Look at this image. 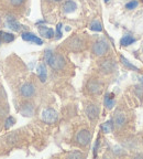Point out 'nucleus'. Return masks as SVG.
I'll return each instance as SVG.
<instances>
[{
	"instance_id": "nucleus-27",
	"label": "nucleus",
	"mask_w": 143,
	"mask_h": 159,
	"mask_svg": "<svg viewBox=\"0 0 143 159\" xmlns=\"http://www.w3.org/2000/svg\"><path fill=\"white\" fill-rule=\"evenodd\" d=\"M52 51H50V50H46L45 51V55H44V59H45V62L46 63H49V61H50V59H51V56H52Z\"/></svg>"
},
{
	"instance_id": "nucleus-10",
	"label": "nucleus",
	"mask_w": 143,
	"mask_h": 159,
	"mask_svg": "<svg viewBox=\"0 0 143 159\" xmlns=\"http://www.w3.org/2000/svg\"><path fill=\"white\" fill-rule=\"evenodd\" d=\"M6 24L8 26V28H10V29L13 30V31H20L21 29L20 23L14 19V17H11V16H7Z\"/></svg>"
},
{
	"instance_id": "nucleus-17",
	"label": "nucleus",
	"mask_w": 143,
	"mask_h": 159,
	"mask_svg": "<svg viewBox=\"0 0 143 159\" xmlns=\"http://www.w3.org/2000/svg\"><path fill=\"white\" fill-rule=\"evenodd\" d=\"M114 99H113V95L112 94H107L106 97H105V106L108 108V110H111L114 105Z\"/></svg>"
},
{
	"instance_id": "nucleus-2",
	"label": "nucleus",
	"mask_w": 143,
	"mask_h": 159,
	"mask_svg": "<svg viewBox=\"0 0 143 159\" xmlns=\"http://www.w3.org/2000/svg\"><path fill=\"white\" fill-rule=\"evenodd\" d=\"M108 49H109V45L106 41L100 40V41H97V42L94 44V46H92V52L97 55V56H103V55H105L108 52Z\"/></svg>"
},
{
	"instance_id": "nucleus-9",
	"label": "nucleus",
	"mask_w": 143,
	"mask_h": 159,
	"mask_svg": "<svg viewBox=\"0 0 143 159\" xmlns=\"http://www.w3.org/2000/svg\"><path fill=\"white\" fill-rule=\"evenodd\" d=\"M86 115L88 116L89 119H96L99 115V108H98L96 105H88V106L86 107Z\"/></svg>"
},
{
	"instance_id": "nucleus-12",
	"label": "nucleus",
	"mask_w": 143,
	"mask_h": 159,
	"mask_svg": "<svg viewBox=\"0 0 143 159\" xmlns=\"http://www.w3.org/2000/svg\"><path fill=\"white\" fill-rule=\"evenodd\" d=\"M39 33L42 35L43 38H46V39H51L54 37V31H53V29L47 28V27H44V26L39 27Z\"/></svg>"
},
{
	"instance_id": "nucleus-29",
	"label": "nucleus",
	"mask_w": 143,
	"mask_h": 159,
	"mask_svg": "<svg viewBox=\"0 0 143 159\" xmlns=\"http://www.w3.org/2000/svg\"><path fill=\"white\" fill-rule=\"evenodd\" d=\"M108 1H109V0H105V2H108Z\"/></svg>"
},
{
	"instance_id": "nucleus-26",
	"label": "nucleus",
	"mask_w": 143,
	"mask_h": 159,
	"mask_svg": "<svg viewBox=\"0 0 143 159\" xmlns=\"http://www.w3.org/2000/svg\"><path fill=\"white\" fill-rule=\"evenodd\" d=\"M56 35H57V38H61V37H62V23H58L56 26Z\"/></svg>"
},
{
	"instance_id": "nucleus-31",
	"label": "nucleus",
	"mask_w": 143,
	"mask_h": 159,
	"mask_svg": "<svg viewBox=\"0 0 143 159\" xmlns=\"http://www.w3.org/2000/svg\"><path fill=\"white\" fill-rule=\"evenodd\" d=\"M1 33H2V32H0V35H1Z\"/></svg>"
},
{
	"instance_id": "nucleus-23",
	"label": "nucleus",
	"mask_w": 143,
	"mask_h": 159,
	"mask_svg": "<svg viewBox=\"0 0 143 159\" xmlns=\"http://www.w3.org/2000/svg\"><path fill=\"white\" fill-rule=\"evenodd\" d=\"M14 121H14L13 117H11V116H9L8 118L6 119V121H5V124H6V125H5V128H6V129L10 128V127L12 126V125L14 124Z\"/></svg>"
},
{
	"instance_id": "nucleus-4",
	"label": "nucleus",
	"mask_w": 143,
	"mask_h": 159,
	"mask_svg": "<svg viewBox=\"0 0 143 159\" xmlns=\"http://www.w3.org/2000/svg\"><path fill=\"white\" fill-rule=\"evenodd\" d=\"M90 139H92V135H90V133L87 129L80 130L79 133L77 134V136H76V140L82 146H87L90 143Z\"/></svg>"
},
{
	"instance_id": "nucleus-6",
	"label": "nucleus",
	"mask_w": 143,
	"mask_h": 159,
	"mask_svg": "<svg viewBox=\"0 0 143 159\" xmlns=\"http://www.w3.org/2000/svg\"><path fill=\"white\" fill-rule=\"evenodd\" d=\"M68 46L73 51H80L84 49V41L79 37H74L68 41Z\"/></svg>"
},
{
	"instance_id": "nucleus-30",
	"label": "nucleus",
	"mask_w": 143,
	"mask_h": 159,
	"mask_svg": "<svg viewBox=\"0 0 143 159\" xmlns=\"http://www.w3.org/2000/svg\"><path fill=\"white\" fill-rule=\"evenodd\" d=\"M54 1H62V0H54Z\"/></svg>"
},
{
	"instance_id": "nucleus-22",
	"label": "nucleus",
	"mask_w": 143,
	"mask_h": 159,
	"mask_svg": "<svg viewBox=\"0 0 143 159\" xmlns=\"http://www.w3.org/2000/svg\"><path fill=\"white\" fill-rule=\"evenodd\" d=\"M121 62H122V64L124 65V67H127L128 69H130V70H133V71H138V67H134L133 64H131L130 62H129L128 60H127L124 56H121Z\"/></svg>"
},
{
	"instance_id": "nucleus-14",
	"label": "nucleus",
	"mask_w": 143,
	"mask_h": 159,
	"mask_svg": "<svg viewBox=\"0 0 143 159\" xmlns=\"http://www.w3.org/2000/svg\"><path fill=\"white\" fill-rule=\"evenodd\" d=\"M76 8H77V6L73 0H67L63 5V10L65 13H72V12H74L76 10Z\"/></svg>"
},
{
	"instance_id": "nucleus-7",
	"label": "nucleus",
	"mask_w": 143,
	"mask_h": 159,
	"mask_svg": "<svg viewBox=\"0 0 143 159\" xmlns=\"http://www.w3.org/2000/svg\"><path fill=\"white\" fill-rule=\"evenodd\" d=\"M87 89H88V91L92 94H99L103 91V85L99 82L96 81V80H92L87 84Z\"/></svg>"
},
{
	"instance_id": "nucleus-3",
	"label": "nucleus",
	"mask_w": 143,
	"mask_h": 159,
	"mask_svg": "<svg viewBox=\"0 0 143 159\" xmlns=\"http://www.w3.org/2000/svg\"><path fill=\"white\" fill-rule=\"evenodd\" d=\"M57 118H58V114L53 108H46V110H43L42 113L43 121H45L47 124H53V123H55L57 121Z\"/></svg>"
},
{
	"instance_id": "nucleus-28",
	"label": "nucleus",
	"mask_w": 143,
	"mask_h": 159,
	"mask_svg": "<svg viewBox=\"0 0 143 159\" xmlns=\"http://www.w3.org/2000/svg\"><path fill=\"white\" fill-rule=\"evenodd\" d=\"M23 1H24V0H10L11 5H13V6H20V5L23 3Z\"/></svg>"
},
{
	"instance_id": "nucleus-13",
	"label": "nucleus",
	"mask_w": 143,
	"mask_h": 159,
	"mask_svg": "<svg viewBox=\"0 0 143 159\" xmlns=\"http://www.w3.org/2000/svg\"><path fill=\"white\" fill-rule=\"evenodd\" d=\"M21 114L23 116H26V117H30L34 114V107L33 105L30 104V103H26L21 106Z\"/></svg>"
},
{
	"instance_id": "nucleus-15",
	"label": "nucleus",
	"mask_w": 143,
	"mask_h": 159,
	"mask_svg": "<svg viewBox=\"0 0 143 159\" xmlns=\"http://www.w3.org/2000/svg\"><path fill=\"white\" fill-rule=\"evenodd\" d=\"M114 67V63H112V61H105L103 64H101V69H103V72L105 73H110L113 71Z\"/></svg>"
},
{
	"instance_id": "nucleus-20",
	"label": "nucleus",
	"mask_w": 143,
	"mask_h": 159,
	"mask_svg": "<svg viewBox=\"0 0 143 159\" xmlns=\"http://www.w3.org/2000/svg\"><path fill=\"white\" fill-rule=\"evenodd\" d=\"M1 39L5 43H10L14 40V35L12 33H8V32H2L1 33Z\"/></svg>"
},
{
	"instance_id": "nucleus-18",
	"label": "nucleus",
	"mask_w": 143,
	"mask_h": 159,
	"mask_svg": "<svg viewBox=\"0 0 143 159\" xmlns=\"http://www.w3.org/2000/svg\"><path fill=\"white\" fill-rule=\"evenodd\" d=\"M101 129H103V133H106V134L111 133L112 129H113V123H112V121H106V123H103V124L101 125Z\"/></svg>"
},
{
	"instance_id": "nucleus-11",
	"label": "nucleus",
	"mask_w": 143,
	"mask_h": 159,
	"mask_svg": "<svg viewBox=\"0 0 143 159\" xmlns=\"http://www.w3.org/2000/svg\"><path fill=\"white\" fill-rule=\"evenodd\" d=\"M126 115L123 113H121V112H117L116 113V115H114V118H113V124L117 126L118 128L122 127L123 125L126 124Z\"/></svg>"
},
{
	"instance_id": "nucleus-5",
	"label": "nucleus",
	"mask_w": 143,
	"mask_h": 159,
	"mask_svg": "<svg viewBox=\"0 0 143 159\" xmlns=\"http://www.w3.org/2000/svg\"><path fill=\"white\" fill-rule=\"evenodd\" d=\"M34 93H35V87H34V85L31 83L23 84L20 89V94L23 96V97H26V99L32 97V96L34 95Z\"/></svg>"
},
{
	"instance_id": "nucleus-8",
	"label": "nucleus",
	"mask_w": 143,
	"mask_h": 159,
	"mask_svg": "<svg viewBox=\"0 0 143 159\" xmlns=\"http://www.w3.org/2000/svg\"><path fill=\"white\" fill-rule=\"evenodd\" d=\"M21 37H22L23 40H24V41H28V42H34L35 44H39V45L43 44L42 39H40L39 37L34 35L33 33H30V32H23Z\"/></svg>"
},
{
	"instance_id": "nucleus-24",
	"label": "nucleus",
	"mask_w": 143,
	"mask_h": 159,
	"mask_svg": "<svg viewBox=\"0 0 143 159\" xmlns=\"http://www.w3.org/2000/svg\"><path fill=\"white\" fill-rule=\"evenodd\" d=\"M137 6H138V1H137V0H132V1H130V2L127 3L126 8L129 9V10H131V9L137 8Z\"/></svg>"
},
{
	"instance_id": "nucleus-21",
	"label": "nucleus",
	"mask_w": 143,
	"mask_h": 159,
	"mask_svg": "<svg viewBox=\"0 0 143 159\" xmlns=\"http://www.w3.org/2000/svg\"><path fill=\"white\" fill-rule=\"evenodd\" d=\"M89 28H90V30L96 31V32L103 31V26H101V23H100L99 21H94V22H92Z\"/></svg>"
},
{
	"instance_id": "nucleus-25",
	"label": "nucleus",
	"mask_w": 143,
	"mask_h": 159,
	"mask_svg": "<svg viewBox=\"0 0 143 159\" xmlns=\"http://www.w3.org/2000/svg\"><path fill=\"white\" fill-rule=\"evenodd\" d=\"M68 157L69 158H82L83 155L80 153H77V151H75V153H71L68 154Z\"/></svg>"
},
{
	"instance_id": "nucleus-1",
	"label": "nucleus",
	"mask_w": 143,
	"mask_h": 159,
	"mask_svg": "<svg viewBox=\"0 0 143 159\" xmlns=\"http://www.w3.org/2000/svg\"><path fill=\"white\" fill-rule=\"evenodd\" d=\"M50 67L54 70H62L65 67V59L61 54H53L49 61Z\"/></svg>"
},
{
	"instance_id": "nucleus-16",
	"label": "nucleus",
	"mask_w": 143,
	"mask_h": 159,
	"mask_svg": "<svg viewBox=\"0 0 143 159\" xmlns=\"http://www.w3.org/2000/svg\"><path fill=\"white\" fill-rule=\"evenodd\" d=\"M37 74H39V78L42 82H45L46 80V69H45V65L44 64H40L39 67H37Z\"/></svg>"
},
{
	"instance_id": "nucleus-19",
	"label": "nucleus",
	"mask_w": 143,
	"mask_h": 159,
	"mask_svg": "<svg viewBox=\"0 0 143 159\" xmlns=\"http://www.w3.org/2000/svg\"><path fill=\"white\" fill-rule=\"evenodd\" d=\"M134 42H135V39H133L132 37H130V35H126V37H123L120 40V44L123 46L130 45V44L134 43Z\"/></svg>"
}]
</instances>
